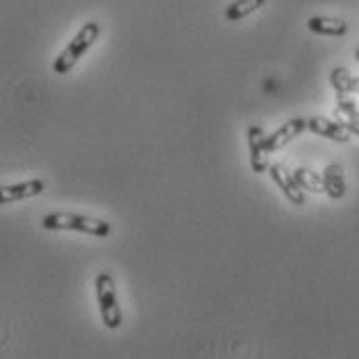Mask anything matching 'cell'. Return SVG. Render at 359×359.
<instances>
[{
    "instance_id": "1",
    "label": "cell",
    "mask_w": 359,
    "mask_h": 359,
    "mask_svg": "<svg viewBox=\"0 0 359 359\" xmlns=\"http://www.w3.org/2000/svg\"><path fill=\"white\" fill-rule=\"evenodd\" d=\"M98 36H100V25L96 21H86L80 27V32L69 40V44L63 48V53L55 59L53 72L59 74V76L69 74L84 59V55H88L90 48L96 44Z\"/></svg>"
},
{
    "instance_id": "2",
    "label": "cell",
    "mask_w": 359,
    "mask_h": 359,
    "mask_svg": "<svg viewBox=\"0 0 359 359\" xmlns=\"http://www.w3.org/2000/svg\"><path fill=\"white\" fill-rule=\"evenodd\" d=\"M42 226H44V230H74V232L90 234L96 238H107L113 230L111 224L100 219V217H90V215H80V213H65V211L44 215Z\"/></svg>"
},
{
    "instance_id": "3",
    "label": "cell",
    "mask_w": 359,
    "mask_h": 359,
    "mask_svg": "<svg viewBox=\"0 0 359 359\" xmlns=\"http://www.w3.org/2000/svg\"><path fill=\"white\" fill-rule=\"evenodd\" d=\"M94 288H96V303H98L102 324L109 330H117L123 324V313H121V307L117 301L113 276L109 271H98L96 280H94Z\"/></svg>"
},
{
    "instance_id": "4",
    "label": "cell",
    "mask_w": 359,
    "mask_h": 359,
    "mask_svg": "<svg viewBox=\"0 0 359 359\" xmlns=\"http://www.w3.org/2000/svg\"><path fill=\"white\" fill-rule=\"evenodd\" d=\"M269 176L280 188V192L292 203V205H305V190L294 178V172H288L282 163H271L269 165Z\"/></svg>"
},
{
    "instance_id": "5",
    "label": "cell",
    "mask_w": 359,
    "mask_h": 359,
    "mask_svg": "<svg viewBox=\"0 0 359 359\" xmlns=\"http://www.w3.org/2000/svg\"><path fill=\"white\" fill-rule=\"evenodd\" d=\"M268 136L264 134L262 126H249L247 130V142H249V159L251 168L255 174H266L269 170L268 147H266Z\"/></svg>"
},
{
    "instance_id": "6",
    "label": "cell",
    "mask_w": 359,
    "mask_h": 359,
    "mask_svg": "<svg viewBox=\"0 0 359 359\" xmlns=\"http://www.w3.org/2000/svg\"><path fill=\"white\" fill-rule=\"evenodd\" d=\"M307 130H311L313 134H318L322 138H328L332 142H341V144H347L351 140V132L345 128L343 121H334V119L320 117V115L307 119Z\"/></svg>"
},
{
    "instance_id": "7",
    "label": "cell",
    "mask_w": 359,
    "mask_h": 359,
    "mask_svg": "<svg viewBox=\"0 0 359 359\" xmlns=\"http://www.w3.org/2000/svg\"><path fill=\"white\" fill-rule=\"evenodd\" d=\"M44 182L42 180H27V182H19V184H6L0 190V205H13L32 196H38L44 192Z\"/></svg>"
},
{
    "instance_id": "8",
    "label": "cell",
    "mask_w": 359,
    "mask_h": 359,
    "mask_svg": "<svg viewBox=\"0 0 359 359\" xmlns=\"http://www.w3.org/2000/svg\"><path fill=\"white\" fill-rule=\"evenodd\" d=\"M307 130V119L303 117H292L288 119L284 126H280L273 134H269L268 140H266V147H268V153L273 151H280L282 147H286L290 140H294L299 134H303Z\"/></svg>"
},
{
    "instance_id": "9",
    "label": "cell",
    "mask_w": 359,
    "mask_h": 359,
    "mask_svg": "<svg viewBox=\"0 0 359 359\" xmlns=\"http://www.w3.org/2000/svg\"><path fill=\"white\" fill-rule=\"evenodd\" d=\"M307 27L309 32L318 34V36H334V38H341L349 32V25L345 19H339V17H324V15H313L309 17L307 21Z\"/></svg>"
},
{
    "instance_id": "10",
    "label": "cell",
    "mask_w": 359,
    "mask_h": 359,
    "mask_svg": "<svg viewBox=\"0 0 359 359\" xmlns=\"http://www.w3.org/2000/svg\"><path fill=\"white\" fill-rule=\"evenodd\" d=\"M324 188H326V194L334 201L343 198L347 194V182H345V174H343V168L339 163H330L326 165L324 170Z\"/></svg>"
},
{
    "instance_id": "11",
    "label": "cell",
    "mask_w": 359,
    "mask_h": 359,
    "mask_svg": "<svg viewBox=\"0 0 359 359\" xmlns=\"http://www.w3.org/2000/svg\"><path fill=\"white\" fill-rule=\"evenodd\" d=\"M330 84L337 90V94H358L359 96V78L351 76L345 67H334L330 74Z\"/></svg>"
},
{
    "instance_id": "12",
    "label": "cell",
    "mask_w": 359,
    "mask_h": 359,
    "mask_svg": "<svg viewBox=\"0 0 359 359\" xmlns=\"http://www.w3.org/2000/svg\"><path fill=\"white\" fill-rule=\"evenodd\" d=\"M268 0H234L226 6V19L228 21H241L245 17H249L251 13L259 11Z\"/></svg>"
},
{
    "instance_id": "13",
    "label": "cell",
    "mask_w": 359,
    "mask_h": 359,
    "mask_svg": "<svg viewBox=\"0 0 359 359\" xmlns=\"http://www.w3.org/2000/svg\"><path fill=\"white\" fill-rule=\"evenodd\" d=\"M294 178L301 184V188L307 190V192H313V194L326 192V188H324V176H320V174H316V172H311V170L299 168V170L294 172Z\"/></svg>"
},
{
    "instance_id": "14",
    "label": "cell",
    "mask_w": 359,
    "mask_h": 359,
    "mask_svg": "<svg viewBox=\"0 0 359 359\" xmlns=\"http://www.w3.org/2000/svg\"><path fill=\"white\" fill-rule=\"evenodd\" d=\"M337 104H339V111L345 117H355V119H359V100L351 98L349 94H337Z\"/></svg>"
},
{
    "instance_id": "15",
    "label": "cell",
    "mask_w": 359,
    "mask_h": 359,
    "mask_svg": "<svg viewBox=\"0 0 359 359\" xmlns=\"http://www.w3.org/2000/svg\"><path fill=\"white\" fill-rule=\"evenodd\" d=\"M343 123H345V128L351 132V136H358L359 138V119H355V117H347V119H343Z\"/></svg>"
},
{
    "instance_id": "16",
    "label": "cell",
    "mask_w": 359,
    "mask_h": 359,
    "mask_svg": "<svg viewBox=\"0 0 359 359\" xmlns=\"http://www.w3.org/2000/svg\"><path fill=\"white\" fill-rule=\"evenodd\" d=\"M355 59H358V63H359V48L355 50Z\"/></svg>"
}]
</instances>
